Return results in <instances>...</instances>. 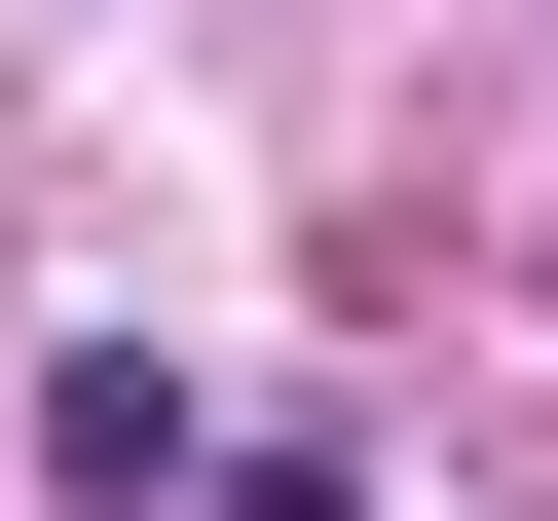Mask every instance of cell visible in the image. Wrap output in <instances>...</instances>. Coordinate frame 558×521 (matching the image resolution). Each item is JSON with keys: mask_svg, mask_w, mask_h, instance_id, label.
I'll return each mask as SVG.
<instances>
[{"mask_svg": "<svg viewBox=\"0 0 558 521\" xmlns=\"http://www.w3.org/2000/svg\"><path fill=\"white\" fill-rule=\"evenodd\" d=\"M38 484H75V521H186V484H223V410H186L149 336H75V373H38Z\"/></svg>", "mask_w": 558, "mask_h": 521, "instance_id": "obj_1", "label": "cell"}, {"mask_svg": "<svg viewBox=\"0 0 558 521\" xmlns=\"http://www.w3.org/2000/svg\"><path fill=\"white\" fill-rule=\"evenodd\" d=\"M186 521H373V484H336V447H223V484H186Z\"/></svg>", "mask_w": 558, "mask_h": 521, "instance_id": "obj_2", "label": "cell"}]
</instances>
